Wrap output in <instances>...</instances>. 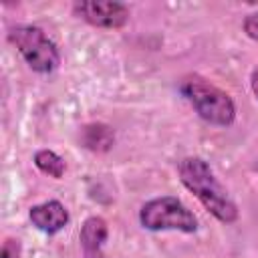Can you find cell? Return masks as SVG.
<instances>
[{"mask_svg": "<svg viewBox=\"0 0 258 258\" xmlns=\"http://www.w3.org/2000/svg\"><path fill=\"white\" fill-rule=\"evenodd\" d=\"M244 32L252 38V40H258V12H252L244 18Z\"/></svg>", "mask_w": 258, "mask_h": 258, "instance_id": "8fae6325", "label": "cell"}, {"mask_svg": "<svg viewBox=\"0 0 258 258\" xmlns=\"http://www.w3.org/2000/svg\"><path fill=\"white\" fill-rule=\"evenodd\" d=\"M179 179L187 191L222 224H234L240 218V210L226 187L218 181L210 163L200 155H187L177 165Z\"/></svg>", "mask_w": 258, "mask_h": 258, "instance_id": "6da1fadb", "label": "cell"}, {"mask_svg": "<svg viewBox=\"0 0 258 258\" xmlns=\"http://www.w3.org/2000/svg\"><path fill=\"white\" fill-rule=\"evenodd\" d=\"M32 161H34V165H36L38 171H42L44 175H48V177H52V179H60V177L64 175L67 163H64V159H62L58 153H54L52 149H38V151L34 153Z\"/></svg>", "mask_w": 258, "mask_h": 258, "instance_id": "9c48e42d", "label": "cell"}, {"mask_svg": "<svg viewBox=\"0 0 258 258\" xmlns=\"http://www.w3.org/2000/svg\"><path fill=\"white\" fill-rule=\"evenodd\" d=\"M81 143L95 153L109 151L115 143V131L105 123H89L81 129Z\"/></svg>", "mask_w": 258, "mask_h": 258, "instance_id": "ba28073f", "label": "cell"}, {"mask_svg": "<svg viewBox=\"0 0 258 258\" xmlns=\"http://www.w3.org/2000/svg\"><path fill=\"white\" fill-rule=\"evenodd\" d=\"M250 87H252V93H254V97L258 99V67L252 71V77H250Z\"/></svg>", "mask_w": 258, "mask_h": 258, "instance_id": "7c38bea8", "label": "cell"}, {"mask_svg": "<svg viewBox=\"0 0 258 258\" xmlns=\"http://www.w3.org/2000/svg\"><path fill=\"white\" fill-rule=\"evenodd\" d=\"M28 220L36 230L44 234H56L69 224V210L58 200H46L28 210Z\"/></svg>", "mask_w": 258, "mask_h": 258, "instance_id": "8992f818", "label": "cell"}, {"mask_svg": "<svg viewBox=\"0 0 258 258\" xmlns=\"http://www.w3.org/2000/svg\"><path fill=\"white\" fill-rule=\"evenodd\" d=\"M179 93L206 123L216 127H230L236 121V105L232 97L202 75L194 73L181 77Z\"/></svg>", "mask_w": 258, "mask_h": 258, "instance_id": "7a4b0ae2", "label": "cell"}, {"mask_svg": "<svg viewBox=\"0 0 258 258\" xmlns=\"http://www.w3.org/2000/svg\"><path fill=\"white\" fill-rule=\"evenodd\" d=\"M139 224L151 232L173 230L181 234H194L198 230V218L175 196H159L147 200L139 208Z\"/></svg>", "mask_w": 258, "mask_h": 258, "instance_id": "277c9868", "label": "cell"}, {"mask_svg": "<svg viewBox=\"0 0 258 258\" xmlns=\"http://www.w3.org/2000/svg\"><path fill=\"white\" fill-rule=\"evenodd\" d=\"M73 14L97 28H123L129 22V6L117 0H81L75 2Z\"/></svg>", "mask_w": 258, "mask_h": 258, "instance_id": "5b68a950", "label": "cell"}, {"mask_svg": "<svg viewBox=\"0 0 258 258\" xmlns=\"http://www.w3.org/2000/svg\"><path fill=\"white\" fill-rule=\"evenodd\" d=\"M109 238V226L101 216H89L79 232V242L85 258H105V242Z\"/></svg>", "mask_w": 258, "mask_h": 258, "instance_id": "52a82bcc", "label": "cell"}, {"mask_svg": "<svg viewBox=\"0 0 258 258\" xmlns=\"http://www.w3.org/2000/svg\"><path fill=\"white\" fill-rule=\"evenodd\" d=\"M0 258H20V240L6 238L0 250Z\"/></svg>", "mask_w": 258, "mask_h": 258, "instance_id": "30bf717a", "label": "cell"}, {"mask_svg": "<svg viewBox=\"0 0 258 258\" xmlns=\"http://www.w3.org/2000/svg\"><path fill=\"white\" fill-rule=\"evenodd\" d=\"M8 42L20 52L24 62L40 75H48L58 69L60 52L46 32L34 24H18L8 30Z\"/></svg>", "mask_w": 258, "mask_h": 258, "instance_id": "3957f363", "label": "cell"}]
</instances>
